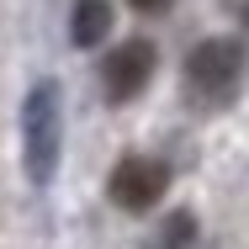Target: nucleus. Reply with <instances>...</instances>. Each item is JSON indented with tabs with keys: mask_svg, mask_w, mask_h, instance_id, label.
Wrapping results in <instances>:
<instances>
[{
	"mask_svg": "<svg viewBox=\"0 0 249 249\" xmlns=\"http://www.w3.org/2000/svg\"><path fill=\"white\" fill-rule=\"evenodd\" d=\"M127 5H138V11H164L170 0H127Z\"/></svg>",
	"mask_w": 249,
	"mask_h": 249,
	"instance_id": "6",
	"label": "nucleus"
},
{
	"mask_svg": "<svg viewBox=\"0 0 249 249\" xmlns=\"http://www.w3.org/2000/svg\"><path fill=\"white\" fill-rule=\"evenodd\" d=\"M239 80H244V48L233 37H207L201 48H191V58H186V96L196 106L233 101Z\"/></svg>",
	"mask_w": 249,
	"mask_h": 249,
	"instance_id": "2",
	"label": "nucleus"
},
{
	"mask_svg": "<svg viewBox=\"0 0 249 249\" xmlns=\"http://www.w3.org/2000/svg\"><path fill=\"white\" fill-rule=\"evenodd\" d=\"M58 143H64V111H58V85L37 80L21 106V154H27V175L37 186H48L58 170Z\"/></svg>",
	"mask_w": 249,
	"mask_h": 249,
	"instance_id": "1",
	"label": "nucleus"
},
{
	"mask_svg": "<svg viewBox=\"0 0 249 249\" xmlns=\"http://www.w3.org/2000/svg\"><path fill=\"white\" fill-rule=\"evenodd\" d=\"M106 191L117 207H127V212H149L154 201L170 191V170L149 159V154H127L117 170H111V180H106Z\"/></svg>",
	"mask_w": 249,
	"mask_h": 249,
	"instance_id": "3",
	"label": "nucleus"
},
{
	"mask_svg": "<svg viewBox=\"0 0 249 249\" xmlns=\"http://www.w3.org/2000/svg\"><path fill=\"white\" fill-rule=\"evenodd\" d=\"M101 80H106L111 101H133L154 80V43L149 37H127L122 48H111L106 64H101Z\"/></svg>",
	"mask_w": 249,
	"mask_h": 249,
	"instance_id": "4",
	"label": "nucleus"
},
{
	"mask_svg": "<svg viewBox=\"0 0 249 249\" xmlns=\"http://www.w3.org/2000/svg\"><path fill=\"white\" fill-rule=\"evenodd\" d=\"M69 37L80 48H96L101 37H111V0H74L69 11Z\"/></svg>",
	"mask_w": 249,
	"mask_h": 249,
	"instance_id": "5",
	"label": "nucleus"
}]
</instances>
